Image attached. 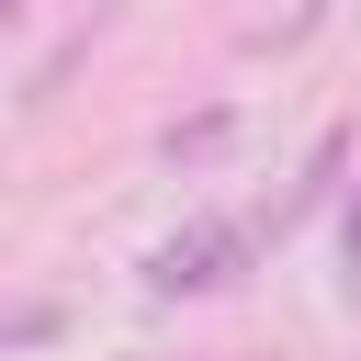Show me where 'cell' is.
Returning <instances> with one entry per match:
<instances>
[{"label":"cell","mask_w":361,"mask_h":361,"mask_svg":"<svg viewBox=\"0 0 361 361\" xmlns=\"http://www.w3.org/2000/svg\"><path fill=\"white\" fill-rule=\"evenodd\" d=\"M248 259H259V237H248L237 214H192L180 237L147 248V293H158V305H169V293H226Z\"/></svg>","instance_id":"6da1fadb"},{"label":"cell","mask_w":361,"mask_h":361,"mask_svg":"<svg viewBox=\"0 0 361 361\" xmlns=\"http://www.w3.org/2000/svg\"><path fill=\"white\" fill-rule=\"evenodd\" d=\"M338 169H350V135H316V158H305V180H293V192L271 203V237H282V226H305V214L327 203V180H338Z\"/></svg>","instance_id":"7a4b0ae2"},{"label":"cell","mask_w":361,"mask_h":361,"mask_svg":"<svg viewBox=\"0 0 361 361\" xmlns=\"http://www.w3.org/2000/svg\"><path fill=\"white\" fill-rule=\"evenodd\" d=\"M226 135H237V113L214 102V113H192V124H169V135H158V158H169V169H203V158H214Z\"/></svg>","instance_id":"3957f363"},{"label":"cell","mask_w":361,"mask_h":361,"mask_svg":"<svg viewBox=\"0 0 361 361\" xmlns=\"http://www.w3.org/2000/svg\"><path fill=\"white\" fill-rule=\"evenodd\" d=\"M338 248H350V293H361V192H350V226H338Z\"/></svg>","instance_id":"277c9868"}]
</instances>
